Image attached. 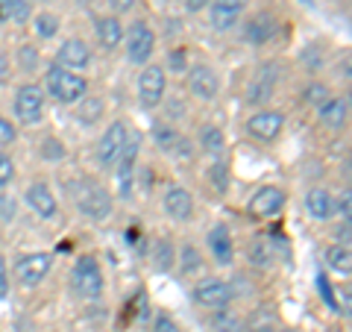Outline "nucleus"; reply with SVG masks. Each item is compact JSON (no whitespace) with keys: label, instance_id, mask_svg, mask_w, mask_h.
I'll list each match as a JSON object with an SVG mask.
<instances>
[{"label":"nucleus","instance_id":"30","mask_svg":"<svg viewBox=\"0 0 352 332\" xmlns=\"http://www.w3.org/2000/svg\"><path fill=\"white\" fill-rule=\"evenodd\" d=\"M179 268L182 273H197L200 271V250H197L194 245H185L182 253H179Z\"/></svg>","mask_w":352,"mask_h":332},{"label":"nucleus","instance_id":"44","mask_svg":"<svg viewBox=\"0 0 352 332\" xmlns=\"http://www.w3.org/2000/svg\"><path fill=\"white\" fill-rule=\"evenodd\" d=\"M208 3H212V0H185V6H188L191 12H200V9L208 6Z\"/></svg>","mask_w":352,"mask_h":332},{"label":"nucleus","instance_id":"19","mask_svg":"<svg viewBox=\"0 0 352 332\" xmlns=\"http://www.w3.org/2000/svg\"><path fill=\"white\" fill-rule=\"evenodd\" d=\"M273 88H276V68H273V65H264V68L252 76V83L247 88V101L250 103L267 101V97L273 94Z\"/></svg>","mask_w":352,"mask_h":332},{"label":"nucleus","instance_id":"24","mask_svg":"<svg viewBox=\"0 0 352 332\" xmlns=\"http://www.w3.org/2000/svg\"><path fill=\"white\" fill-rule=\"evenodd\" d=\"M270 36H273V18H267V15H256L244 30V39L252 41V44L270 41Z\"/></svg>","mask_w":352,"mask_h":332},{"label":"nucleus","instance_id":"27","mask_svg":"<svg viewBox=\"0 0 352 332\" xmlns=\"http://www.w3.org/2000/svg\"><path fill=\"white\" fill-rule=\"evenodd\" d=\"M103 118V103L97 101V97H82V106L76 109V121H80V124H97V121Z\"/></svg>","mask_w":352,"mask_h":332},{"label":"nucleus","instance_id":"21","mask_svg":"<svg viewBox=\"0 0 352 332\" xmlns=\"http://www.w3.org/2000/svg\"><path fill=\"white\" fill-rule=\"evenodd\" d=\"M346 115H349V103L346 97H329L326 103H320V121L326 127L340 129L346 124Z\"/></svg>","mask_w":352,"mask_h":332},{"label":"nucleus","instance_id":"23","mask_svg":"<svg viewBox=\"0 0 352 332\" xmlns=\"http://www.w3.org/2000/svg\"><path fill=\"white\" fill-rule=\"evenodd\" d=\"M30 18L27 0H0V24H24Z\"/></svg>","mask_w":352,"mask_h":332},{"label":"nucleus","instance_id":"43","mask_svg":"<svg viewBox=\"0 0 352 332\" xmlns=\"http://www.w3.org/2000/svg\"><path fill=\"white\" fill-rule=\"evenodd\" d=\"M6 80H9V59L0 56V85H3Z\"/></svg>","mask_w":352,"mask_h":332},{"label":"nucleus","instance_id":"20","mask_svg":"<svg viewBox=\"0 0 352 332\" xmlns=\"http://www.w3.org/2000/svg\"><path fill=\"white\" fill-rule=\"evenodd\" d=\"M305 212L311 215L314 220H329L335 215V200L326 188H311L305 194Z\"/></svg>","mask_w":352,"mask_h":332},{"label":"nucleus","instance_id":"45","mask_svg":"<svg viewBox=\"0 0 352 332\" xmlns=\"http://www.w3.org/2000/svg\"><path fill=\"white\" fill-rule=\"evenodd\" d=\"M170 65L176 71H182L185 68V53H170Z\"/></svg>","mask_w":352,"mask_h":332},{"label":"nucleus","instance_id":"33","mask_svg":"<svg viewBox=\"0 0 352 332\" xmlns=\"http://www.w3.org/2000/svg\"><path fill=\"white\" fill-rule=\"evenodd\" d=\"M305 101L311 103V106H320V103H326V101H329V88H326L323 83L308 85V88H305Z\"/></svg>","mask_w":352,"mask_h":332},{"label":"nucleus","instance_id":"34","mask_svg":"<svg viewBox=\"0 0 352 332\" xmlns=\"http://www.w3.org/2000/svg\"><path fill=\"white\" fill-rule=\"evenodd\" d=\"M170 256H173L170 245H168V241H159V245H156V256H153V259H156V268L159 271H168L170 268Z\"/></svg>","mask_w":352,"mask_h":332},{"label":"nucleus","instance_id":"32","mask_svg":"<svg viewBox=\"0 0 352 332\" xmlns=\"http://www.w3.org/2000/svg\"><path fill=\"white\" fill-rule=\"evenodd\" d=\"M252 262H256L258 268H267V264L273 262L270 245H264V241H256V245H252Z\"/></svg>","mask_w":352,"mask_h":332},{"label":"nucleus","instance_id":"35","mask_svg":"<svg viewBox=\"0 0 352 332\" xmlns=\"http://www.w3.org/2000/svg\"><path fill=\"white\" fill-rule=\"evenodd\" d=\"M15 180V162L6 156V153H0V188L9 185Z\"/></svg>","mask_w":352,"mask_h":332},{"label":"nucleus","instance_id":"26","mask_svg":"<svg viewBox=\"0 0 352 332\" xmlns=\"http://www.w3.org/2000/svg\"><path fill=\"white\" fill-rule=\"evenodd\" d=\"M214 318H212V326L217 332H244V320H241L235 312H229V309H214Z\"/></svg>","mask_w":352,"mask_h":332},{"label":"nucleus","instance_id":"12","mask_svg":"<svg viewBox=\"0 0 352 332\" xmlns=\"http://www.w3.org/2000/svg\"><path fill=\"white\" fill-rule=\"evenodd\" d=\"M285 127V115L276 112V109H264V112H256L247 121V132L256 136L258 141H273Z\"/></svg>","mask_w":352,"mask_h":332},{"label":"nucleus","instance_id":"41","mask_svg":"<svg viewBox=\"0 0 352 332\" xmlns=\"http://www.w3.org/2000/svg\"><path fill=\"white\" fill-rule=\"evenodd\" d=\"M109 3H112L115 12H129V9L135 6V0H109Z\"/></svg>","mask_w":352,"mask_h":332},{"label":"nucleus","instance_id":"7","mask_svg":"<svg viewBox=\"0 0 352 332\" xmlns=\"http://www.w3.org/2000/svg\"><path fill=\"white\" fill-rule=\"evenodd\" d=\"M50 264H53L50 253H27V256H21L15 262V276L21 285L32 289V285H38L50 273Z\"/></svg>","mask_w":352,"mask_h":332},{"label":"nucleus","instance_id":"15","mask_svg":"<svg viewBox=\"0 0 352 332\" xmlns=\"http://www.w3.org/2000/svg\"><path fill=\"white\" fill-rule=\"evenodd\" d=\"M212 24L214 30H232L244 15L247 0H212Z\"/></svg>","mask_w":352,"mask_h":332},{"label":"nucleus","instance_id":"22","mask_svg":"<svg viewBox=\"0 0 352 332\" xmlns=\"http://www.w3.org/2000/svg\"><path fill=\"white\" fill-rule=\"evenodd\" d=\"M97 39H100V44L106 50L118 48L120 41H124V27H120V21L115 15H106L97 21Z\"/></svg>","mask_w":352,"mask_h":332},{"label":"nucleus","instance_id":"16","mask_svg":"<svg viewBox=\"0 0 352 332\" xmlns=\"http://www.w3.org/2000/svg\"><path fill=\"white\" fill-rule=\"evenodd\" d=\"M164 212H168L173 220H188L194 212V197L188 194V188L170 185L168 191H164Z\"/></svg>","mask_w":352,"mask_h":332},{"label":"nucleus","instance_id":"3","mask_svg":"<svg viewBox=\"0 0 352 332\" xmlns=\"http://www.w3.org/2000/svg\"><path fill=\"white\" fill-rule=\"evenodd\" d=\"M71 280H74L76 294L88 297V300H94V297L103 294V271H100V264H97V259H91V256L76 259Z\"/></svg>","mask_w":352,"mask_h":332},{"label":"nucleus","instance_id":"37","mask_svg":"<svg viewBox=\"0 0 352 332\" xmlns=\"http://www.w3.org/2000/svg\"><path fill=\"white\" fill-rule=\"evenodd\" d=\"M153 332H182V329L170 315H159L156 320H153Z\"/></svg>","mask_w":352,"mask_h":332},{"label":"nucleus","instance_id":"36","mask_svg":"<svg viewBox=\"0 0 352 332\" xmlns=\"http://www.w3.org/2000/svg\"><path fill=\"white\" fill-rule=\"evenodd\" d=\"M15 138H18V129L9 124V121L0 115V147H9V145H15Z\"/></svg>","mask_w":352,"mask_h":332},{"label":"nucleus","instance_id":"2","mask_svg":"<svg viewBox=\"0 0 352 332\" xmlns=\"http://www.w3.org/2000/svg\"><path fill=\"white\" fill-rule=\"evenodd\" d=\"M74 200H76V209H80L85 218H91V220H106L109 215H112V194H109L106 188L100 183H94V180L76 183Z\"/></svg>","mask_w":352,"mask_h":332},{"label":"nucleus","instance_id":"13","mask_svg":"<svg viewBox=\"0 0 352 332\" xmlns=\"http://www.w3.org/2000/svg\"><path fill=\"white\" fill-rule=\"evenodd\" d=\"M135 159H138V138L132 136L126 141L124 153H120V159L115 162L118 165V197H126L132 194V174H135Z\"/></svg>","mask_w":352,"mask_h":332},{"label":"nucleus","instance_id":"28","mask_svg":"<svg viewBox=\"0 0 352 332\" xmlns=\"http://www.w3.org/2000/svg\"><path fill=\"white\" fill-rule=\"evenodd\" d=\"M326 262H329V268L340 271L344 276H349V271H352L349 247H346V245H335V247H329V250H326Z\"/></svg>","mask_w":352,"mask_h":332},{"label":"nucleus","instance_id":"42","mask_svg":"<svg viewBox=\"0 0 352 332\" xmlns=\"http://www.w3.org/2000/svg\"><path fill=\"white\" fill-rule=\"evenodd\" d=\"M338 212L340 215H344V220H349V191H344V197H340V200H338Z\"/></svg>","mask_w":352,"mask_h":332},{"label":"nucleus","instance_id":"29","mask_svg":"<svg viewBox=\"0 0 352 332\" xmlns=\"http://www.w3.org/2000/svg\"><path fill=\"white\" fill-rule=\"evenodd\" d=\"M208 180H212V188L217 194H226V188H229V168H226V162H214L212 171H208Z\"/></svg>","mask_w":352,"mask_h":332},{"label":"nucleus","instance_id":"4","mask_svg":"<svg viewBox=\"0 0 352 332\" xmlns=\"http://www.w3.org/2000/svg\"><path fill=\"white\" fill-rule=\"evenodd\" d=\"M41 115H44V92L36 83L21 85L18 94H15V118L24 127H32L41 121Z\"/></svg>","mask_w":352,"mask_h":332},{"label":"nucleus","instance_id":"18","mask_svg":"<svg viewBox=\"0 0 352 332\" xmlns=\"http://www.w3.org/2000/svg\"><path fill=\"white\" fill-rule=\"evenodd\" d=\"M208 247H212V256L217 264H232L235 245H232V236H229V229L223 224L212 227V232H208Z\"/></svg>","mask_w":352,"mask_h":332},{"label":"nucleus","instance_id":"6","mask_svg":"<svg viewBox=\"0 0 352 332\" xmlns=\"http://www.w3.org/2000/svg\"><path fill=\"white\" fill-rule=\"evenodd\" d=\"M153 50H156V36H153V30L144 24V21H135L126 32V59L135 62V65H144L153 56Z\"/></svg>","mask_w":352,"mask_h":332},{"label":"nucleus","instance_id":"14","mask_svg":"<svg viewBox=\"0 0 352 332\" xmlns=\"http://www.w3.org/2000/svg\"><path fill=\"white\" fill-rule=\"evenodd\" d=\"M88 62H91V50H88V44L82 39L62 41V48L56 53V65H62L68 71H85Z\"/></svg>","mask_w":352,"mask_h":332},{"label":"nucleus","instance_id":"40","mask_svg":"<svg viewBox=\"0 0 352 332\" xmlns=\"http://www.w3.org/2000/svg\"><path fill=\"white\" fill-rule=\"evenodd\" d=\"M9 291V276H6V262L3 256H0V297H3Z\"/></svg>","mask_w":352,"mask_h":332},{"label":"nucleus","instance_id":"46","mask_svg":"<svg viewBox=\"0 0 352 332\" xmlns=\"http://www.w3.org/2000/svg\"><path fill=\"white\" fill-rule=\"evenodd\" d=\"M256 332H296V329H288V326H261Z\"/></svg>","mask_w":352,"mask_h":332},{"label":"nucleus","instance_id":"31","mask_svg":"<svg viewBox=\"0 0 352 332\" xmlns=\"http://www.w3.org/2000/svg\"><path fill=\"white\" fill-rule=\"evenodd\" d=\"M36 32L41 39H53L59 32V18L56 15H50V12H41L36 15Z\"/></svg>","mask_w":352,"mask_h":332},{"label":"nucleus","instance_id":"11","mask_svg":"<svg viewBox=\"0 0 352 332\" xmlns=\"http://www.w3.org/2000/svg\"><path fill=\"white\" fill-rule=\"evenodd\" d=\"M285 209V191L276 185H261L250 200V212L258 218H276Z\"/></svg>","mask_w":352,"mask_h":332},{"label":"nucleus","instance_id":"1","mask_svg":"<svg viewBox=\"0 0 352 332\" xmlns=\"http://www.w3.org/2000/svg\"><path fill=\"white\" fill-rule=\"evenodd\" d=\"M44 88H47V94L56 103L71 106V103H80L85 97L88 83H85V76L62 68V65H53V68L47 71V76H44Z\"/></svg>","mask_w":352,"mask_h":332},{"label":"nucleus","instance_id":"39","mask_svg":"<svg viewBox=\"0 0 352 332\" xmlns=\"http://www.w3.org/2000/svg\"><path fill=\"white\" fill-rule=\"evenodd\" d=\"M44 153H47V156H53V159H62V156H65V147L59 145L56 138H47V145H44Z\"/></svg>","mask_w":352,"mask_h":332},{"label":"nucleus","instance_id":"17","mask_svg":"<svg viewBox=\"0 0 352 332\" xmlns=\"http://www.w3.org/2000/svg\"><path fill=\"white\" fill-rule=\"evenodd\" d=\"M27 203L32 206V212H36L38 218L44 220H50V218H56V197H53V191L44 183H32L27 188Z\"/></svg>","mask_w":352,"mask_h":332},{"label":"nucleus","instance_id":"38","mask_svg":"<svg viewBox=\"0 0 352 332\" xmlns=\"http://www.w3.org/2000/svg\"><path fill=\"white\" fill-rule=\"evenodd\" d=\"M18 56H21V65H24V71H32V68L38 65V50H36V48H21Z\"/></svg>","mask_w":352,"mask_h":332},{"label":"nucleus","instance_id":"10","mask_svg":"<svg viewBox=\"0 0 352 332\" xmlns=\"http://www.w3.org/2000/svg\"><path fill=\"white\" fill-rule=\"evenodd\" d=\"M188 92L197 97V101H214L217 92H220V80L214 68L208 65H194L188 71Z\"/></svg>","mask_w":352,"mask_h":332},{"label":"nucleus","instance_id":"5","mask_svg":"<svg viewBox=\"0 0 352 332\" xmlns=\"http://www.w3.org/2000/svg\"><path fill=\"white\" fill-rule=\"evenodd\" d=\"M126 141H129V129H126L124 121L109 124V129L100 138V145H97V162H100L103 168H112V165L120 159V153H124Z\"/></svg>","mask_w":352,"mask_h":332},{"label":"nucleus","instance_id":"8","mask_svg":"<svg viewBox=\"0 0 352 332\" xmlns=\"http://www.w3.org/2000/svg\"><path fill=\"white\" fill-rule=\"evenodd\" d=\"M194 300L206 309H223L232 300V289H229V282L217 280V276H208V280H203L194 289Z\"/></svg>","mask_w":352,"mask_h":332},{"label":"nucleus","instance_id":"25","mask_svg":"<svg viewBox=\"0 0 352 332\" xmlns=\"http://www.w3.org/2000/svg\"><path fill=\"white\" fill-rule=\"evenodd\" d=\"M200 147L206 153H223L226 147V136H223V129H217V127H203L200 129Z\"/></svg>","mask_w":352,"mask_h":332},{"label":"nucleus","instance_id":"9","mask_svg":"<svg viewBox=\"0 0 352 332\" xmlns=\"http://www.w3.org/2000/svg\"><path fill=\"white\" fill-rule=\"evenodd\" d=\"M138 97H141V103H144L147 109L162 103V97H164V71L159 68V65H147V68L138 74Z\"/></svg>","mask_w":352,"mask_h":332}]
</instances>
